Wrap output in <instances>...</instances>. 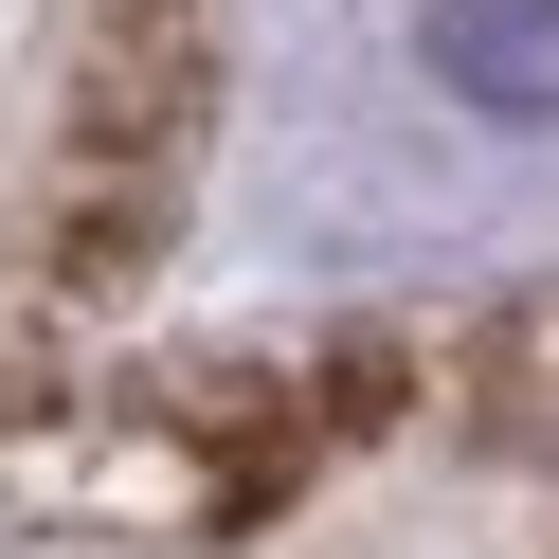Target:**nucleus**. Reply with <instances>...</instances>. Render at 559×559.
I'll return each mask as SVG.
<instances>
[{
  "label": "nucleus",
  "instance_id": "obj_1",
  "mask_svg": "<svg viewBox=\"0 0 559 559\" xmlns=\"http://www.w3.org/2000/svg\"><path fill=\"white\" fill-rule=\"evenodd\" d=\"M433 73L506 127H559V0H433Z\"/></svg>",
  "mask_w": 559,
  "mask_h": 559
}]
</instances>
